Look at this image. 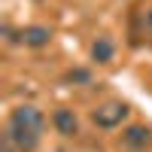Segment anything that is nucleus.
<instances>
[{"instance_id":"nucleus-8","label":"nucleus","mask_w":152,"mask_h":152,"mask_svg":"<svg viewBox=\"0 0 152 152\" xmlns=\"http://www.w3.org/2000/svg\"><path fill=\"white\" fill-rule=\"evenodd\" d=\"M70 79H79V82H88V73H85V70H76V73H70Z\"/></svg>"},{"instance_id":"nucleus-6","label":"nucleus","mask_w":152,"mask_h":152,"mask_svg":"<svg viewBox=\"0 0 152 152\" xmlns=\"http://www.w3.org/2000/svg\"><path fill=\"white\" fill-rule=\"evenodd\" d=\"M113 55H116V46H113L110 37H97V40L91 43V58L97 61V64H110Z\"/></svg>"},{"instance_id":"nucleus-2","label":"nucleus","mask_w":152,"mask_h":152,"mask_svg":"<svg viewBox=\"0 0 152 152\" xmlns=\"http://www.w3.org/2000/svg\"><path fill=\"white\" fill-rule=\"evenodd\" d=\"M9 125H15V128H24V131H34V134H43V128H46V116H43L37 107L24 104V107H15V110H12Z\"/></svg>"},{"instance_id":"nucleus-9","label":"nucleus","mask_w":152,"mask_h":152,"mask_svg":"<svg viewBox=\"0 0 152 152\" xmlns=\"http://www.w3.org/2000/svg\"><path fill=\"white\" fill-rule=\"evenodd\" d=\"M146 24H149V28H152V6L146 9Z\"/></svg>"},{"instance_id":"nucleus-4","label":"nucleus","mask_w":152,"mask_h":152,"mask_svg":"<svg viewBox=\"0 0 152 152\" xmlns=\"http://www.w3.org/2000/svg\"><path fill=\"white\" fill-rule=\"evenodd\" d=\"M52 125H55V131L58 134H64V137H73V134H79V122H76L73 116V110H55V116H52Z\"/></svg>"},{"instance_id":"nucleus-1","label":"nucleus","mask_w":152,"mask_h":152,"mask_svg":"<svg viewBox=\"0 0 152 152\" xmlns=\"http://www.w3.org/2000/svg\"><path fill=\"white\" fill-rule=\"evenodd\" d=\"M91 119H94L97 128H116V125H122L128 119V107H125L122 100H110V104H100L91 113Z\"/></svg>"},{"instance_id":"nucleus-3","label":"nucleus","mask_w":152,"mask_h":152,"mask_svg":"<svg viewBox=\"0 0 152 152\" xmlns=\"http://www.w3.org/2000/svg\"><path fill=\"white\" fill-rule=\"evenodd\" d=\"M3 143H9L12 149H18V152H34L37 143H40V134L24 131V128H15V125H6V131H3Z\"/></svg>"},{"instance_id":"nucleus-7","label":"nucleus","mask_w":152,"mask_h":152,"mask_svg":"<svg viewBox=\"0 0 152 152\" xmlns=\"http://www.w3.org/2000/svg\"><path fill=\"white\" fill-rule=\"evenodd\" d=\"M149 140H152V134H149V128H143V125H131V128H125V143H128L131 149H143Z\"/></svg>"},{"instance_id":"nucleus-5","label":"nucleus","mask_w":152,"mask_h":152,"mask_svg":"<svg viewBox=\"0 0 152 152\" xmlns=\"http://www.w3.org/2000/svg\"><path fill=\"white\" fill-rule=\"evenodd\" d=\"M21 40H24V46H31V49H43L49 40H52V31L43 28V24H31V28L21 31Z\"/></svg>"}]
</instances>
